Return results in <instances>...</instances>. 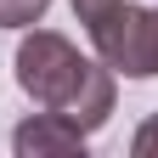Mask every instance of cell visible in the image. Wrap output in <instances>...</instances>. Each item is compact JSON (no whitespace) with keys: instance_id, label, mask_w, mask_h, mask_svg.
I'll list each match as a JSON object with an SVG mask.
<instances>
[{"instance_id":"cell-3","label":"cell","mask_w":158,"mask_h":158,"mask_svg":"<svg viewBox=\"0 0 158 158\" xmlns=\"http://www.w3.org/2000/svg\"><path fill=\"white\" fill-rule=\"evenodd\" d=\"M11 152L17 158H68V152H85V130L68 124L62 113H34L11 130Z\"/></svg>"},{"instance_id":"cell-5","label":"cell","mask_w":158,"mask_h":158,"mask_svg":"<svg viewBox=\"0 0 158 158\" xmlns=\"http://www.w3.org/2000/svg\"><path fill=\"white\" fill-rule=\"evenodd\" d=\"M130 152H135V158H158V113H152L147 124L130 135Z\"/></svg>"},{"instance_id":"cell-1","label":"cell","mask_w":158,"mask_h":158,"mask_svg":"<svg viewBox=\"0 0 158 158\" xmlns=\"http://www.w3.org/2000/svg\"><path fill=\"white\" fill-rule=\"evenodd\" d=\"M17 85H23V96L34 107L62 113L85 135L113 118V96H118L113 90V68L79 56V45L68 34H56V28L23 34V45H17Z\"/></svg>"},{"instance_id":"cell-2","label":"cell","mask_w":158,"mask_h":158,"mask_svg":"<svg viewBox=\"0 0 158 158\" xmlns=\"http://www.w3.org/2000/svg\"><path fill=\"white\" fill-rule=\"evenodd\" d=\"M73 17L85 23L96 56L124 73V79H152L158 73V11L135 0H73Z\"/></svg>"},{"instance_id":"cell-4","label":"cell","mask_w":158,"mask_h":158,"mask_svg":"<svg viewBox=\"0 0 158 158\" xmlns=\"http://www.w3.org/2000/svg\"><path fill=\"white\" fill-rule=\"evenodd\" d=\"M45 6L51 0H0V28H28L45 17Z\"/></svg>"},{"instance_id":"cell-6","label":"cell","mask_w":158,"mask_h":158,"mask_svg":"<svg viewBox=\"0 0 158 158\" xmlns=\"http://www.w3.org/2000/svg\"><path fill=\"white\" fill-rule=\"evenodd\" d=\"M152 11H158V6H152Z\"/></svg>"}]
</instances>
